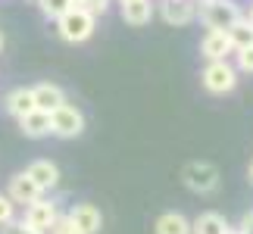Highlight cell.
Here are the masks:
<instances>
[{
  "label": "cell",
  "instance_id": "obj_1",
  "mask_svg": "<svg viewBox=\"0 0 253 234\" xmlns=\"http://www.w3.org/2000/svg\"><path fill=\"white\" fill-rule=\"evenodd\" d=\"M94 25H97V16L91 9H82V6H72L63 19H56V32H60L63 41L69 44H82L94 35Z\"/></svg>",
  "mask_w": 253,
  "mask_h": 234
},
{
  "label": "cell",
  "instance_id": "obj_2",
  "mask_svg": "<svg viewBox=\"0 0 253 234\" xmlns=\"http://www.w3.org/2000/svg\"><path fill=\"white\" fill-rule=\"evenodd\" d=\"M200 19L210 32H228L235 22H241V9L235 0H203L200 3Z\"/></svg>",
  "mask_w": 253,
  "mask_h": 234
},
{
  "label": "cell",
  "instance_id": "obj_3",
  "mask_svg": "<svg viewBox=\"0 0 253 234\" xmlns=\"http://www.w3.org/2000/svg\"><path fill=\"white\" fill-rule=\"evenodd\" d=\"M200 81L210 94H228V91H235V84H238V69L228 60L207 63V69L200 72Z\"/></svg>",
  "mask_w": 253,
  "mask_h": 234
},
{
  "label": "cell",
  "instance_id": "obj_4",
  "mask_svg": "<svg viewBox=\"0 0 253 234\" xmlns=\"http://www.w3.org/2000/svg\"><path fill=\"white\" fill-rule=\"evenodd\" d=\"M181 178H184V184H188L194 194H210V191L219 188V169L212 162H207V159L188 162L184 172H181Z\"/></svg>",
  "mask_w": 253,
  "mask_h": 234
},
{
  "label": "cell",
  "instance_id": "obj_5",
  "mask_svg": "<svg viewBox=\"0 0 253 234\" xmlns=\"http://www.w3.org/2000/svg\"><path fill=\"white\" fill-rule=\"evenodd\" d=\"M82 131H84V116L79 106L63 103L56 113H50V134H56V138H79Z\"/></svg>",
  "mask_w": 253,
  "mask_h": 234
},
{
  "label": "cell",
  "instance_id": "obj_6",
  "mask_svg": "<svg viewBox=\"0 0 253 234\" xmlns=\"http://www.w3.org/2000/svg\"><path fill=\"white\" fill-rule=\"evenodd\" d=\"M60 219V212H56V203L53 200H35L32 206H25V225L28 228H35V231H41V234H47L53 228V222Z\"/></svg>",
  "mask_w": 253,
  "mask_h": 234
},
{
  "label": "cell",
  "instance_id": "obj_7",
  "mask_svg": "<svg viewBox=\"0 0 253 234\" xmlns=\"http://www.w3.org/2000/svg\"><path fill=\"white\" fill-rule=\"evenodd\" d=\"M69 222L75 225L79 234H97L100 225H103V216H100V209H97L94 203H75L69 209Z\"/></svg>",
  "mask_w": 253,
  "mask_h": 234
},
{
  "label": "cell",
  "instance_id": "obj_8",
  "mask_svg": "<svg viewBox=\"0 0 253 234\" xmlns=\"http://www.w3.org/2000/svg\"><path fill=\"white\" fill-rule=\"evenodd\" d=\"M6 197L13 200V203H22V206H32L35 200H41V188L28 178L25 172H19L9 178V188H6Z\"/></svg>",
  "mask_w": 253,
  "mask_h": 234
},
{
  "label": "cell",
  "instance_id": "obj_9",
  "mask_svg": "<svg viewBox=\"0 0 253 234\" xmlns=\"http://www.w3.org/2000/svg\"><path fill=\"white\" fill-rule=\"evenodd\" d=\"M32 94H35V106H38L41 113H56V110H60V106L66 103L63 87H60V84H50V81L35 84V87H32Z\"/></svg>",
  "mask_w": 253,
  "mask_h": 234
},
{
  "label": "cell",
  "instance_id": "obj_10",
  "mask_svg": "<svg viewBox=\"0 0 253 234\" xmlns=\"http://www.w3.org/2000/svg\"><path fill=\"white\" fill-rule=\"evenodd\" d=\"M25 175L38 184V188H41V194L44 191H53L56 184H60V169H56V162H50V159H35L25 169Z\"/></svg>",
  "mask_w": 253,
  "mask_h": 234
},
{
  "label": "cell",
  "instance_id": "obj_11",
  "mask_svg": "<svg viewBox=\"0 0 253 234\" xmlns=\"http://www.w3.org/2000/svg\"><path fill=\"white\" fill-rule=\"evenodd\" d=\"M200 53L210 63L216 60H228V53H235V47L228 41V32H207V38L200 41Z\"/></svg>",
  "mask_w": 253,
  "mask_h": 234
},
{
  "label": "cell",
  "instance_id": "obj_12",
  "mask_svg": "<svg viewBox=\"0 0 253 234\" xmlns=\"http://www.w3.org/2000/svg\"><path fill=\"white\" fill-rule=\"evenodd\" d=\"M197 16V0H163V19L169 25H188Z\"/></svg>",
  "mask_w": 253,
  "mask_h": 234
},
{
  "label": "cell",
  "instance_id": "obj_13",
  "mask_svg": "<svg viewBox=\"0 0 253 234\" xmlns=\"http://www.w3.org/2000/svg\"><path fill=\"white\" fill-rule=\"evenodd\" d=\"M6 113L9 116H16V119H25L28 113H35L38 106H35V94H32V87H13V91L6 94Z\"/></svg>",
  "mask_w": 253,
  "mask_h": 234
},
{
  "label": "cell",
  "instance_id": "obj_14",
  "mask_svg": "<svg viewBox=\"0 0 253 234\" xmlns=\"http://www.w3.org/2000/svg\"><path fill=\"white\" fill-rule=\"evenodd\" d=\"M19 128H22L25 138H44V134H50V113H28L25 119H19Z\"/></svg>",
  "mask_w": 253,
  "mask_h": 234
},
{
  "label": "cell",
  "instance_id": "obj_15",
  "mask_svg": "<svg viewBox=\"0 0 253 234\" xmlns=\"http://www.w3.org/2000/svg\"><path fill=\"white\" fill-rule=\"evenodd\" d=\"M225 231H228V222L219 212H200L191 222V234H225Z\"/></svg>",
  "mask_w": 253,
  "mask_h": 234
},
{
  "label": "cell",
  "instance_id": "obj_16",
  "mask_svg": "<svg viewBox=\"0 0 253 234\" xmlns=\"http://www.w3.org/2000/svg\"><path fill=\"white\" fill-rule=\"evenodd\" d=\"M153 228H157V234H191V222L181 212H163Z\"/></svg>",
  "mask_w": 253,
  "mask_h": 234
},
{
  "label": "cell",
  "instance_id": "obj_17",
  "mask_svg": "<svg viewBox=\"0 0 253 234\" xmlns=\"http://www.w3.org/2000/svg\"><path fill=\"white\" fill-rule=\"evenodd\" d=\"M122 19L128 25H147L153 19V3L150 0H138V3H125L122 6Z\"/></svg>",
  "mask_w": 253,
  "mask_h": 234
},
{
  "label": "cell",
  "instance_id": "obj_18",
  "mask_svg": "<svg viewBox=\"0 0 253 234\" xmlns=\"http://www.w3.org/2000/svg\"><path fill=\"white\" fill-rule=\"evenodd\" d=\"M228 41L235 50H247V47H253V25L247 22V19H241V22H235L228 28Z\"/></svg>",
  "mask_w": 253,
  "mask_h": 234
},
{
  "label": "cell",
  "instance_id": "obj_19",
  "mask_svg": "<svg viewBox=\"0 0 253 234\" xmlns=\"http://www.w3.org/2000/svg\"><path fill=\"white\" fill-rule=\"evenodd\" d=\"M38 6H41V13L47 19H63L75 3H72V0H38Z\"/></svg>",
  "mask_w": 253,
  "mask_h": 234
},
{
  "label": "cell",
  "instance_id": "obj_20",
  "mask_svg": "<svg viewBox=\"0 0 253 234\" xmlns=\"http://www.w3.org/2000/svg\"><path fill=\"white\" fill-rule=\"evenodd\" d=\"M13 216H16V203L9 200L6 194H0V228H3V225H9V222H16Z\"/></svg>",
  "mask_w": 253,
  "mask_h": 234
},
{
  "label": "cell",
  "instance_id": "obj_21",
  "mask_svg": "<svg viewBox=\"0 0 253 234\" xmlns=\"http://www.w3.org/2000/svg\"><path fill=\"white\" fill-rule=\"evenodd\" d=\"M235 69L238 72H253V47H247V50H235Z\"/></svg>",
  "mask_w": 253,
  "mask_h": 234
},
{
  "label": "cell",
  "instance_id": "obj_22",
  "mask_svg": "<svg viewBox=\"0 0 253 234\" xmlns=\"http://www.w3.org/2000/svg\"><path fill=\"white\" fill-rule=\"evenodd\" d=\"M47 234H79V231H75V225L69 222V216H60V219L53 222V228L47 231Z\"/></svg>",
  "mask_w": 253,
  "mask_h": 234
},
{
  "label": "cell",
  "instance_id": "obj_23",
  "mask_svg": "<svg viewBox=\"0 0 253 234\" xmlns=\"http://www.w3.org/2000/svg\"><path fill=\"white\" fill-rule=\"evenodd\" d=\"M0 234H41V231L28 228L25 222H9V225H3V228H0Z\"/></svg>",
  "mask_w": 253,
  "mask_h": 234
},
{
  "label": "cell",
  "instance_id": "obj_24",
  "mask_svg": "<svg viewBox=\"0 0 253 234\" xmlns=\"http://www.w3.org/2000/svg\"><path fill=\"white\" fill-rule=\"evenodd\" d=\"M238 231H241V234H253V209H250V212H244V219H241Z\"/></svg>",
  "mask_w": 253,
  "mask_h": 234
},
{
  "label": "cell",
  "instance_id": "obj_25",
  "mask_svg": "<svg viewBox=\"0 0 253 234\" xmlns=\"http://www.w3.org/2000/svg\"><path fill=\"white\" fill-rule=\"evenodd\" d=\"M72 3H75V6H82V9H91L94 0H72Z\"/></svg>",
  "mask_w": 253,
  "mask_h": 234
},
{
  "label": "cell",
  "instance_id": "obj_26",
  "mask_svg": "<svg viewBox=\"0 0 253 234\" xmlns=\"http://www.w3.org/2000/svg\"><path fill=\"white\" fill-rule=\"evenodd\" d=\"M247 178H250V184H253V162H250V169H247Z\"/></svg>",
  "mask_w": 253,
  "mask_h": 234
},
{
  "label": "cell",
  "instance_id": "obj_27",
  "mask_svg": "<svg viewBox=\"0 0 253 234\" xmlns=\"http://www.w3.org/2000/svg\"><path fill=\"white\" fill-rule=\"evenodd\" d=\"M247 22H250V25H253V3H250V16H247Z\"/></svg>",
  "mask_w": 253,
  "mask_h": 234
},
{
  "label": "cell",
  "instance_id": "obj_28",
  "mask_svg": "<svg viewBox=\"0 0 253 234\" xmlns=\"http://www.w3.org/2000/svg\"><path fill=\"white\" fill-rule=\"evenodd\" d=\"M119 3H122V6H125V3H138V0H119Z\"/></svg>",
  "mask_w": 253,
  "mask_h": 234
},
{
  "label": "cell",
  "instance_id": "obj_29",
  "mask_svg": "<svg viewBox=\"0 0 253 234\" xmlns=\"http://www.w3.org/2000/svg\"><path fill=\"white\" fill-rule=\"evenodd\" d=\"M225 234H241V231H238V228H228V231H225Z\"/></svg>",
  "mask_w": 253,
  "mask_h": 234
},
{
  "label": "cell",
  "instance_id": "obj_30",
  "mask_svg": "<svg viewBox=\"0 0 253 234\" xmlns=\"http://www.w3.org/2000/svg\"><path fill=\"white\" fill-rule=\"evenodd\" d=\"M0 50H3V35H0Z\"/></svg>",
  "mask_w": 253,
  "mask_h": 234
}]
</instances>
